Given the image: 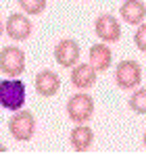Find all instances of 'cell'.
I'll use <instances>...</instances> for the list:
<instances>
[{
	"label": "cell",
	"instance_id": "6da1fadb",
	"mask_svg": "<svg viewBox=\"0 0 146 154\" xmlns=\"http://www.w3.org/2000/svg\"><path fill=\"white\" fill-rule=\"evenodd\" d=\"M25 104V83L19 77H8L0 81V106L15 112Z\"/></svg>",
	"mask_w": 146,
	"mask_h": 154
},
{
	"label": "cell",
	"instance_id": "7a4b0ae2",
	"mask_svg": "<svg viewBox=\"0 0 146 154\" xmlns=\"http://www.w3.org/2000/svg\"><path fill=\"white\" fill-rule=\"evenodd\" d=\"M8 133L17 140V142H29L36 133V117L29 110H15L13 117L8 119Z\"/></svg>",
	"mask_w": 146,
	"mask_h": 154
},
{
	"label": "cell",
	"instance_id": "3957f363",
	"mask_svg": "<svg viewBox=\"0 0 146 154\" xmlns=\"http://www.w3.org/2000/svg\"><path fill=\"white\" fill-rule=\"evenodd\" d=\"M67 117L73 123H88L94 117V98L86 92H75L67 100Z\"/></svg>",
	"mask_w": 146,
	"mask_h": 154
},
{
	"label": "cell",
	"instance_id": "277c9868",
	"mask_svg": "<svg viewBox=\"0 0 146 154\" xmlns=\"http://www.w3.org/2000/svg\"><path fill=\"white\" fill-rule=\"evenodd\" d=\"M142 81V67L138 60L134 58H125L117 63V69H115V83L117 88L121 90H134L138 88Z\"/></svg>",
	"mask_w": 146,
	"mask_h": 154
},
{
	"label": "cell",
	"instance_id": "5b68a950",
	"mask_svg": "<svg viewBox=\"0 0 146 154\" xmlns=\"http://www.w3.org/2000/svg\"><path fill=\"white\" fill-rule=\"evenodd\" d=\"M0 71L8 77H19L25 71V52L17 46H4L0 50Z\"/></svg>",
	"mask_w": 146,
	"mask_h": 154
},
{
	"label": "cell",
	"instance_id": "8992f818",
	"mask_svg": "<svg viewBox=\"0 0 146 154\" xmlns=\"http://www.w3.org/2000/svg\"><path fill=\"white\" fill-rule=\"evenodd\" d=\"M94 31H96L98 40L104 42V44L119 42V38H121V25H119L117 17L111 15V13H102V15H98L96 21H94Z\"/></svg>",
	"mask_w": 146,
	"mask_h": 154
},
{
	"label": "cell",
	"instance_id": "52a82bcc",
	"mask_svg": "<svg viewBox=\"0 0 146 154\" xmlns=\"http://www.w3.org/2000/svg\"><path fill=\"white\" fill-rule=\"evenodd\" d=\"M4 31L8 33L11 40L15 42H23V40H29L31 33H33V25L29 21V15L25 13H13L6 23H4Z\"/></svg>",
	"mask_w": 146,
	"mask_h": 154
},
{
	"label": "cell",
	"instance_id": "ba28073f",
	"mask_svg": "<svg viewBox=\"0 0 146 154\" xmlns=\"http://www.w3.org/2000/svg\"><path fill=\"white\" fill-rule=\"evenodd\" d=\"M79 54H81L79 44L73 38H65L54 46V60L65 69H71L79 63Z\"/></svg>",
	"mask_w": 146,
	"mask_h": 154
},
{
	"label": "cell",
	"instance_id": "9c48e42d",
	"mask_svg": "<svg viewBox=\"0 0 146 154\" xmlns=\"http://www.w3.org/2000/svg\"><path fill=\"white\" fill-rule=\"evenodd\" d=\"M33 88H36V92H38L40 96L52 98V96H56L59 90H61V77L56 75L54 71H50V69H42V71L36 75V79H33Z\"/></svg>",
	"mask_w": 146,
	"mask_h": 154
},
{
	"label": "cell",
	"instance_id": "30bf717a",
	"mask_svg": "<svg viewBox=\"0 0 146 154\" xmlns=\"http://www.w3.org/2000/svg\"><path fill=\"white\" fill-rule=\"evenodd\" d=\"M71 83L77 90H90L98 79V71L90 65V63H77L71 67Z\"/></svg>",
	"mask_w": 146,
	"mask_h": 154
},
{
	"label": "cell",
	"instance_id": "8fae6325",
	"mask_svg": "<svg viewBox=\"0 0 146 154\" xmlns=\"http://www.w3.org/2000/svg\"><path fill=\"white\" fill-rule=\"evenodd\" d=\"M88 58H90V65L96 69L98 73H104V71H109L111 65H113V50H111L109 44L98 42L94 46H90Z\"/></svg>",
	"mask_w": 146,
	"mask_h": 154
},
{
	"label": "cell",
	"instance_id": "7c38bea8",
	"mask_svg": "<svg viewBox=\"0 0 146 154\" xmlns=\"http://www.w3.org/2000/svg\"><path fill=\"white\" fill-rule=\"evenodd\" d=\"M119 15L127 25H140L146 19V4L142 0H125L119 8Z\"/></svg>",
	"mask_w": 146,
	"mask_h": 154
},
{
	"label": "cell",
	"instance_id": "4fadbf2b",
	"mask_svg": "<svg viewBox=\"0 0 146 154\" xmlns=\"http://www.w3.org/2000/svg\"><path fill=\"white\" fill-rule=\"evenodd\" d=\"M69 142H71V148L75 152H86L94 144V131H92V127H88L84 123H77L69 133Z\"/></svg>",
	"mask_w": 146,
	"mask_h": 154
},
{
	"label": "cell",
	"instance_id": "5bb4252c",
	"mask_svg": "<svg viewBox=\"0 0 146 154\" xmlns=\"http://www.w3.org/2000/svg\"><path fill=\"white\" fill-rule=\"evenodd\" d=\"M25 15H42L46 11V0H17Z\"/></svg>",
	"mask_w": 146,
	"mask_h": 154
},
{
	"label": "cell",
	"instance_id": "9a60e30c",
	"mask_svg": "<svg viewBox=\"0 0 146 154\" xmlns=\"http://www.w3.org/2000/svg\"><path fill=\"white\" fill-rule=\"evenodd\" d=\"M129 108L138 115H146V88H140L129 96Z\"/></svg>",
	"mask_w": 146,
	"mask_h": 154
},
{
	"label": "cell",
	"instance_id": "2e32d148",
	"mask_svg": "<svg viewBox=\"0 0 146 154\" xmlns=\"http://www.w3.org/2000/svg\"><path fill=\"white\" fill-rule=\"evenodd\" d=\"M134 44L140 52H146V23H140L134 33Z\"/></svg>",
	"mask_w": 146,
	"mask_h": 154
},
{
	"label": "cell",
	"instance_id": "e0dca14e",
	"mask_svg": "<svg viewBox=\"0 0 146 154\" xmlns=\"http://www.w3.org/2000/svg\"><path fill=\"white\" fill-rule=\"evenodd\" d=\"M2 33H4V23L0 21V38H2Z\"/></svg>",
	"mask_w": 146,
	"mask_h": 154
},
{
	"label": "cell",
	"instance_id": "ac0fdd59",
	"mask_svg": "<svg viewBox=\"0 0 146 154\" xmlns=\"http://www.w3.org/2000/svg\"><path fill=\"white\" fill-rule=\"evenodd\" d=\"M0 152H6V146L4 144H0Z\"/></svg>",
	"mask_w": 146,
	"mask_h": 154
},
{
	"label": "cell",
	"instance_id": "d6986e66",
	"mask_svg": "<svg viewBox=\"0 0 146 154\" xmlns=\"http://www.w3.org/2000/svg\"><path fill=\"white\" fill-rule=\"evenodd\" d=\"M142 140H144V148H146V131H144V137H142Z\"/></svg>",
	"mask_w": 146,
	"mask_h": 154
}]
</instances>
